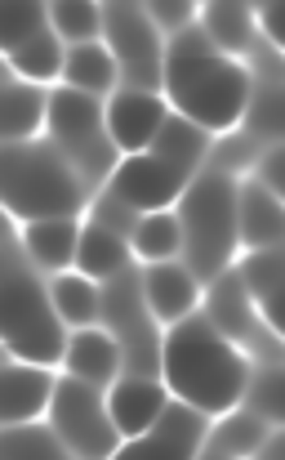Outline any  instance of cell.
I'll use <instances>...</instances> for the list:
<instances>
[{
	"mask_svg": "<svg viewBox=\"0 0 285 460\" xmlns=\"http://www.w3.org/2000/svg\"><path fill=\"white\" fill-rule=\"evenodd\" d=\"M151 153L196 174L205 153H210V130L196 126L192 117H183L178 108H169V117L160 121V130H156V139H151Z\"/></svg>",
	"mask_w": 285,
	"mask_h": 460,
	"instance_id": "4316f807",
	"label": "cell"
},
{
	"mask_svg": "<svg viewBox=\"0 0 285 460\" xmlns=\"http://www.w3.org/2000/svg\"><path fill=\"white\" fill-rule=\"evenodd\" d=\"M45 135L67 153V161L76 153H85L94 139L108 135V99L103 94H90V90H76V85H58L49 90V121H45Z\"/></svg>",
	"mask_w": 285,
	"mask_h": 460,
	"instance_id": "30bf717a",
	"label": "cell"
},
{
	"mask_svg": "<svg viewBox=\"0 0 285 460\" xmlns=\"http://www.w3.org/2000/svg\"><path fill=\"white\" fill-rule=\"evenodd\" d=\"M0 317H4V353L40 367H63L67 349V322L49 300V287H40L36 264L22 255V242L9 237L4 246V296H0Z\"/></svg>",
	"mask_w": 285,
	"mask_h": 460,
	"instance_id": "277c9868",
	"label": "cell"
},
{
	"mask_svg": "<svg viewBox=\"0 0 285 460\" xmlns=\"http://www.w3.org/2000/svg\"><path fill=\"white\" fill-rule=\"evenodd\" d=\"M196 18H201V31L223 54H246L259 40V22H255V9L246 0H201Z\"/></svg>",
	"mask_w": 285,
	"mask_h": 460,
	"instance_id": "ffe728a7",
	"label": "cell"
},
{
	"mask_svg": "<svg viewBox=\"0 0 285 460\" xmlns=\"http://www.w3.org/2000/svg\"><path fill=\"white\" fill-rule=\"evenodd\" d=\"M142 9H147V18L169 36V31H178V27H187V22H196V9H201V0H142Z\"/></svg>",
	"mask_w": 285,
	"mask_h": 460,
	"instance_id": "d6a6232c",
	"label": "cell"
},
{
	"mask_svg": "<svg viewBox=\"0 0 285 460\" xmlns=\"http://www.w3.org/2000/svg\"><path fill=\"white\" fill-rule=\"evenodd\" d=\"M241 407H250V411L263 416L268 425H281V371H277V362H259V367L250 362Z\"/></svg>",
	"mask_w": 285,
	"mask_h": 460,
	"instance_id": "1f68e13d",
	"label": "cell"
},
{
	"mask_svg": "<svg viewBox=\"0 0 285 460\" xmlns=\"http://www.w3.org/2000/svg\"><path fill=\"white\" fill-rule=\"evenodd\" d=\"M63 85H76V90H90V94H112L121 85V63L112 54V45L99 36V40H81V45H67V63H63Z\"/></svg>",
	"mask_w": 285,
	"mask_h": 460,
	"instance_id": "44dd1931",
	"label": "cell"
},
{
	"mask_svg": "<svg viewBox=\"0 0 285 460\" xmlns=\"http://www.w3.org/2000/svg\"><path fill=\"white\" fill-rule=\"evenodd\" d=\"M49 425L76 460H112V452L121 447V434L108 411V389L76 376L58 380L54 402H49Z\"/></svg>",
	"mask_w": 285,
	"mask_h": 460,
	"instance_id": "5b68a950",
	"label": "cell"
},
{
	"mask_svg": "<svg viewBox=\"0 0 285 460\" xmlns=\"http://www.w3.org/2000/svg\"><path fill=\"white\" fill-rule=\"evenodd\" d=\"M142 278V300L151 308V317L160 322V326H174V322H183L187 313H196L201 308V278L187 269V264H178V260H156V264H147L139 273Z\"/></svg>",
	"mask_w": 285,
	"mask_h": 460,
	"instance_id": "5bb4252c",
	"label": "cell"
},
{
	"mask_svg": "<svg viewBox=\"0 0 285 460\" xmlns=\"http://www.w3.org/2000/svg\"><path fill=\"white\" fill-rule=\"evenodd\" d=\"M178 228H183V264L205 282L232 269L237 242V179L223 170H196L178 192Z\"/></svg>",
	"mask_w": 285,
	"mask_h": 460,
	"instance_id": "3957f363",
	"label": "cell"
},
{
	"mask_svg": "<svg viewBox=\"0 0 285 460\" xmlns=\"http://www.w3.org/2000/svg\"><path fill=\"white\" fill-rule=\"evenodd\" d=\"M49 121V90L40 81H27L18 72L4 76V99H0V126H4V144H27L40 139Z\"/></svg>",
	"mask_w": 285,
	"mask_h": 460,
	"instance_id": "d6986e66",
	"label": "cell"
},
{
	"mask_svg": "<svg viewBox=\"0 0 285 460\" xmlns=\"http://www.w3.org/2000/svg\"><path fill=\"white\" fill-rule=\"evenodd\" d=\"M130 260H134L130 237L112 233V228L99 224V219H85V224H81V246H76V269H81V273H90L94 282H108V278L125 273Z\"/></svg>",
	"mask_w": 285,
	"mask_h": 460,
	"instance_id": "7402d4cb",
	"label": "cell"
},
{
	"mask_svg": "<svg viewBox=\"0 0 285 460\" xmlns=\"http://www.w3.org/2000/svg\"><path fill=\"white\" fill-rule=\"evenodd\" d=\"M4 58H9V72H18V76H27V81L49 85V81H63L67 40H63L54 27H40V31L22 36L18 45H9V49H4Z\"/></svg>",
	"mask_w": 285,
	"mask_h": 460,
	"instance_id": "cb8c5ba5",
	"label": "cell"
},
{
	"mask_svg": "<svg viewBox=\"0 0 285 460\" xmlns=\"http://www.w3.org/2000/svg\"><path fill=\"white\" fill-rule=\"evenodd\" d=\"M130 251L142 264H156V260H178L183 255V228H178V215L165 206V210H142L134 219V233H130Z\"/></svg>",
	"mask_w": 285,
	"mask_h": 460,
	"instance_id": "83f0119b",
	"label": "cell"
},
{
	"mask_svg": "<svg viewBox=\"0 0 285 460\" xmlns=\"http://www.w3.org/2000/svg\"><path fill=\"white\" fill-rule=\"evenodd\" d=\"M272 429H277V425H268V420L255 416L250 407H232V411H223V420L205 434V447L228 460H250L263 447V438H268Z\"/></svg>",
	"mask_w": 285,
	"mask_h": 460,
	"instance_id": "484cf974",
	"label": "cell"
},
{
	"mask_svg": "<svg viewBox=\"0 0 285 460\" xmlns=\"http://www.w3.org/2000/svg\"><path fill=\"white\" fill-rule=\"evenodd\" d=\"M103 36L121 63V81L142 85V90H160V27L147 18L142 0H103Z\"/></svg>",
	"mask_w": 285,
	"mask_h": 460,
	"instance_id": "8992f818",
	"label": "cell"
},
{
	"mask_svg": "<svg viewBox=\"0 0 285 460\" xmlns=\"http://www.w3.org/2000/svg\"><path fill=\"white\" fill-rule=\"evenodd\" d=\"M237 278H241V287H246V296L255 300L259 308V317H263V326H272L277 331V322H281V251L277 246H263V251H246V260L232 269Z\"/></svg>",
	"mask_w": 285,
	"mask_h": 460,
	"instance_id": "603a6c76",
	"label": "cell"
},
{
	"mask_svg": "<svg viewBox=\"0 0 285 460\" xmlns=\"http://www.w3.org/2000/svg\"><path fill=\"white\" fill-rule=\"evenodd\" d=\"M187 179H192V170H183V165L156 156L151 148H142V153L121 156L117 170H112V179H108L103 188H112L130 210L142 215V210H165V206H174L178 192L187 188Z\"/></svg>",
	"mask_w": 285,
	"mask_h": 460,
	"instance_id": "9c48e42d",
	"label": "cell"
},
{
	"mask_svg": "<svg viewBox=\"0 0 285 460\" xmlns=\"http://www.w3.org/2000/svg\"><path fill=\"white\" fill-rule=\"evenodd\" d=\"M54 389H58L54 367L9 358L4 371H0V420L4 425H31V420L49 416Z\"/></svg>",
	"mask_w": 285,
	"mask_h": 460,
	"instance_id": "4fadbf2b",
	"label": "cell"
},
{
	"mask_svg": "<svg viewBox=\"0 0 285 460\" xmlns=\"http://www.w3.org/2000/svg\"><path fill=\"white\" fill-rule=\"evenodd\" d=\"M205 287H210V291H201V296H205V317H210L232 344L255 349V344L277 340V331L263 326L259 308H255V300L246 296V287H241V278H237L232 269H223V273H219L214 282H205Z\"/></svg>",
	"mask_w": 285,
	"mask_h": 460,
	"instance_id": "8fae6325",
	"label": "cell"
},
{
	"mask_svg": "<svg viewBox=\"0 0 285 460\" xmlns=\"http://www.w3.org/2000/svg\"><path fill=\"white\" fill-rule=\"evenodd\" d=\"M18 242L22 255L45 269V273H63L76 264V246H81V215H49V219H31L18 224Z\"/></svg>",
	"mask_w": 285,
	"mask_h": 460,
	"instance_id": "ac0fdd59",
	"label": "cell"
},
{
	"mask_svg": "<svg viewBox=\"0 0 285 460\" xmlns=\"http://www.w3.org/2000/svg\"><path fill=\"white\" fill-rule=\"evenodd\" d=\"M246 376L250 362L241 344H232L201 308L174 326H160V380L178 402L205 416H223L241 407Z\"/></svg>",
	"mask_w": 285,
	"mask_h": 460,
	"instance_id": "6da1fadb",
	"label": "cell"
},
{
	"mask_svg": "<svg viewBox=\"0 0 285 460\" xmlns=\"http://www.w3.org/2000/svg\"><path fill=\"white\" fill-rule=\"evenodd\" d=\"M90 188L54 139L4 144V210L13 224L49 215H85Z\"/></svg>",
	"mask_w": 285,
	"mask_h": 460,
	"instance_id": "7a4b0ae2",
	"label": "cell"
},
{
	"mask_svg": "<svg viewBox=\"0 0 285 460\" xmlns=\"http://www.w3.org/2000/svg\"><path fill=\"white\" fill-rule=\"evenodd\" d=\"M165 117H169V99H160V90L125 85V90H117L108 99V135L121 148V156L151 148Z\"/></svg>",
	"mask_w": 285,
	"mask_h": 460,
	"instance_id": "7c38bea8",
	"label": "cell"
},
{
	"mask_svg": "<svg viewBox=\"0 0 285 460\" xmlns=\"http://www.w3.org/2000/svg\"><path fill=\"white\" fill-rule=\"evenodd\" d=\"M0 456L4 460H76L67 452V443L54 434V425H4V438H0Z\"/></svg>",
	"mask_w": 285,
	"mask_h": 460,
	"instance_id": "f1b7e54d",
	"label": "cell"
},
{
	"mask_svg": "<svg viewBox=\"0 0 285 460\" xmlns=\"http://www.w3.org/2000/svg\"><path fill=\"white\" fill-rule=\"evenodd\" d=\"M49 27L67 40H99L103 36V0H49Z\"/></svg>",
	"mask_w": 285,
	"mask_h": 460,
	"instance_id": "f546056e",
	"label": "cell"
},
{
	"mask_svg": "<svg viewBox=\"0 0 285 460\" xmlns=\"http://www.w3.org/2000/svg\"><path fill=\"white\" fill-rule=\"evenodd\" d=\"M205 434H210V416L169 398L156 425L139 438H121L112 460H196V452L205 447Z\"/></svg>",
	"mask_w": 285,
	"mask_h": 460,
	"instance_id": "ba28073f",
	"label": "cell"
},
{
	"mask_svg": "<svg viewBox=\"0 0 285 460\" xmlns=\"http://www.w3.org/2000/svg\"><path fill=\"white\" fill-rule=\"evenodd\" d=\"M63 371L76 376V380H90L99 389H112L117 376L125 371V353H121V340L108 331V326H76L67 335V349H63Z\"/></svg>",
	"mask_w": 285,
	"mask_h": 460,
	"instance_id": "9a60e30c",
	"label": "cell"
},
{
	"mask_svg": "<svg viewBox=\"0 0 285 460\" xmlns=\"http://www.w3.org/2000/svg\"><path fill=\"white\" fill-rule=\"evenodd\" d=\"M196 460H228V456H219V452H210V447H201V452H196Z\"/></svg>",
	"mask_w": 285,
	"mask_h": 460,
	"instance_id": "836d02e7",
	"label": "cell"
},
{
	"mask_svg": "<svg viewBox=\"0 0 285 460\" xmlns=\"http://www.w3.org/2000/svg\"><path fill=\"white\" fill-rule=\"evenodd\" d=\"M174 394L165 389L160 376H117V385L108 389V411L121 438H139L156 425V416L165 411Z\"/></svg>",
	"mask_w": 285,
	"mask_h": 460,
	"instance_id": "2e32d148",
	"label": "cell"
},
{
	"mask_svg": "<svg viewBox=\"0 0 285 460\" xmlns=\"http://www.w3.org/2000/svg\"><path fill=\"white\" fill-rule=\"evenodd\" d=\"M246 99H250V67H241L237 54H219L169 108H178L183 117L205 126L210 135H223V130L241 126Z\"/></svg>",
	"mask_w": 285,
	"mask_h": 460,
	"instance_id": "52a82bcc",
	"label": "cell"
},
{
	"mask_svg": "<svg viewBox=\"0 0 285 460\" xmlns=\"http://www.w3.org/2000/svg\"><path fill=\"white\" fill-rule=\"evenodd\" d=\"M49 300L58 308V317L67 322V331L103 322V282H94V278L81 273V269H63V273L49 282Z\"/></svg>",
	"mask_w": 285,
	"mask_h": 460,
	"instance_id": "d4e9b609",
	"label": "cell"
},
{
	"mask_svg": "<svg viewBox=\"0 0 285 460\" xmlns=\"http://www.w3.org/2000/svg\"><path fill=\"white\" fill-rule=\"evenodd\" d=\"M237 242L241 251L281 246V197L263 188L255 174L237 179Z\"/></svg>",
	"mask_w": 285,
	"mask_h": 460,
	"instance_id": "e0dca14e",
	"label": "cell"
},
{
	"mask_svg": "<svg viewBox=\"0 0 285 460\" xmlns=\"http://www.w3.org/2000/svg\"><path fill=\"white\" fill-rule=\"evenodd\" d=\"M263 153V139H255L250 130H241V126H232V130H223L214 144H210V170H223V174H232V179H241V174H250L255 170V161Z\"/></svg>",
	"mask_w": 285,
	"mask_h": 460,
	"instance_id": "4dcf8cb0",
	"label": "cell"
}]
</instances>
